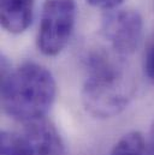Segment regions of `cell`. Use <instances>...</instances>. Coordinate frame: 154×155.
<instances>
[{"mask_svg":"<svg viewBox=\"0 0 154 155\" xmlns=\"http://www.w3.org/2000/svg\"><path fill=\"white\" fill-rule=\"evenodd\" d=\"M57 95L51 71L36 63H24L1 76V105L5 113L23 124L45 119Z\"/></svg>","mask_w":154,"mask_h":155,"instance_id":"obj_1","label":"cell"},{"mask_svg":"<svg viewBox=\"0 0 154 155\" xmlns=\"http://www.w3.org/2000/svg\"><path fill=\"white\" fill-rule=\"evenodd\" d=\"M87 76L81 96L85 111L99 119L118 116L129 105L134 87L123 69L102 53H93L85 60Z\"/></svg>","mask_w":154,"mask_h":155,"instance_id":"obj_2","label":"cell"},{"mask_svg":"<svg viewBox=\"0 0 154 155\" xmlns=\"http://www.w3.org/2000/svg\"><path fill=\"white\" fill-rule=\"evenodd\" d=\"M77 6L75 0H46L42 6L36 43L47 57L60 54L75 30Z\"/></svg>","mask_w":154,"mask_h":155,"instance_id":"obj_3","label":"cell"},{"mask_svg":"<svg viewBox=\"0 0 154 155\" xmlns=\"http://www.w3.org/2000/svg\"><path fill=\"white\" fill-rule=\"evenodd\" d=\"M1 155H66L64 141L52 121L24 124L19 132H1Z\"/></svg>","mask_w":154,"mask_h":155,"instance_id":"obj_4","label":"cell"},{"mask_svg":"<svg viewBox=\"0 0 154 155\" xmlns=\"http://www.w3.org/2000/svg\"><path fill=\"white\" fill-rule=\"evenodd\" d=\"M101 34L116 54L126 57L140 46L143 19L135 10H117L107 13L101 22Z\"/></svg>","mask_w":154,"mask_h":155,"instance_id":"obj_5","label":"cell"},{"mask_svg":"<svg viewBox=\"0 0 154 155\" xmlns=\"http://www.w3.org/2000/svg\"><path fill=\"white\" fill-rule=\"evenodd\" d=\"M35 0H0V21L10 34L24 33L33 21Z\"/></svg>","mask_w":154,"mask_h":155,"instance_id":"obj_6","label":"cell"},{"mask_svg":"<svg viewBox=\"0 0 154 155\" xmlns=\"http://www.w3.org/2000/svg\"><path fill=\"white\" fill-rule=\"evenodd\" d=\"M111 155H151L145 137L139 131H131L124 135L115 144Z\"/></svg>","mask_w":154,"mask_h":155,"instance_id":"obj_7","label":"cell"},{"mask_svg":"<svg viewBox=\"0 0 154 155\" xmlns=\"http://www.w3.org/2000/svg\"><path fill=\"white\" fill-rule=\"evenodd\" d=\"M143 70L146 76L154 82V39L149 42L143 59Z\"/></svg>","mask_w":154,"mask_h":155,"instance_id":"obj_8","label":"cell"},{"mask_svg":"<svg viewBox=\"0 0 154 155\" xmlns=\"http://www.w3.org/2000/svg\"><path fill=\"white\" fill-rule=\"evenodd\" d=\"M124 0H87V2L94 7L102 10H113L118 7Z\"/></svg>","mask_w":154,"mask_h":155,"instance_id":"obj_9","label":"cell"},{"mask_svg":"<svg viewBox=\"0 0 154 155\" xmlns=\"http://www.w3.org/2000/svg\"><path fill=\"white\" fill-rule=\"evenodd\" d=\"M151 155H154V129H153V134H152V143H151Z\"/></svg>","mask_w":154,"mask_h":155,"instance_id":"obj_10","label":"cell"}]
</instances>
